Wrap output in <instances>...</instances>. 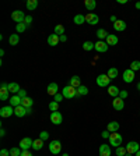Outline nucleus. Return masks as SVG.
Listing matches in <instances>:
<instances>
[{
  "label": "nucleus",
  "mask_w": 140,
  "mask_h": 156,
  "mask_svg": "<svg viewBox=\"0 0 140 156\" xmlns=\"http://www.w3.org/2000/svg\"><path fill=\"white\" fill-rule=\"evenodd\" d=\"M126 151H127V153H130V155H136V153L140 151V145L136 142V141H130V142L126 145Z\"/></svg>",
  "instance_id": "nucleus-6"
},
{
  "label": "nucleus",
  "mask_w": 140,
  "mask_h": 156,
  "mask_svg": "<svg viewBox=\"0 0 140 156\" xmlns=\"http://www.w3.org/2000/svg\"><path fill=\"white\" fill-rule=\"evenodd\" d=\"M57 91H59V86H57L56 82H50L49 85H48V88H46L48 95H52V96H55V95H56Z\"/></svg>",
  "instance_id": "nucleus-14"
},
{
  "label": "nucleus",
  "mask_w": 140,
  "mask_h": 156,
  "mask_svg": "<svg viewBox=\"0 0 140 156\" xmlns=\"http://www.w3.org/2000/svg\"><path fill=\"white\" fill-rule=\"evenodd\" d=\"M111 81L112 80H111L107 74H100V75L97 77V85L101 86V88H108Z\"/></svg>",
  "instance_id": "nucleus-3"
},
{
  "label": "nucleus",
  "mask_w": 140,
  "mask_h": 156,
  "mask_svg": "<svg viewBox=\"0 0 140 156\" xmlns=\"http://www.w3.org/2000/svg\"><path fill=\"white\" fill-rule=\"evenodd\" d=\"M4 135H6V130L2 128V130H0V137H4Z\"/></svg>",
  "instance_id": "nucleus-51"
},
{
  "label": "nucleus",
  "mask_w": 140,
  "mask_h": 156,
  "mask_svg": "<svg viewBox=\"0 0 140 156\" xmlns=\"http://www.w3.org/2000/svg\"><path fill=\"white\" fill-rule=\"evenodd\" d=\"M129 96V93H127V91H120V93H119V98H122V99H126V98Z\"/></svg>",
  "instance_id": "nucleus-46"
},
{
  "label": "nucleus",
  "mask_w": 140,
  "mask_h": 156,
  "mask_svg": "<svg viewBox=\"0 0 140 156\" xmlns=\"http://www.w3.org/2000/svg\"><path fill=\"white\" fill-rule=\"evenodd\" d=\"M32 144H34V140H31L30 137H25L23 140L20 141V148L21 151H30L32 148Z\"/></svg>",
  "instance_id": "nucleus-5"
},
{
  "label": "nucleus",
  "mask_w": 140,
  "mask_h": 156,
  "mask_svg": "<svg viewBox=\"0 0 140 156\" xmlns=\"http://www.w3.org/2000/svg\"><path fill=\"white\" fill-rule=\"evenodd\" d=\"M139 95H140V91H139Z\"/></svg>",
  "instance_id": "nucleus-60"
},
{
  "label": "nucleus",
  "mask_w": 140,
  "mask_h": 156,
  "mask_svg": "<svg viewBox=\"0 0 140 156\" xmlns=\"http://www.w3.org/2000/svg\"><path fill=\"white\" fill-rule=\"evenodd\" d=\"M137 89L140 91V82H137Z\"/></svg>",
  "instance_id": "nucleus-57"
},
{
  "label": "nucleus",
  "mask_w": 140,
  "mask_h": 156,
  "mask_svg": "<svg viewBox=\"0 0 140 156\" xmlns=\"http://www.w3.org/2000/svg\"><path fill=\"white\" fill-rule=\"evenodd\" d=\"M73 21H74L76 25H81V24L86 23V16H83V14H76L74 18H73Z\"/></svg>",
  "instance_id": "nucleus-29"
},
{
  "label": "nucleus",
  "mask_w": 140,
  "mask_h": 156,
  "mask_svg": "<svg viewBox=\"0 0 140 156\" xmlns=\"http://www.w3.org/2000/svg\"><path fill=\"white\" fill-rule=\"evenodd\" d=\"M43 146V141L41 140V138H38V140H34V144H32V149L34 151H41Z\"/></svg>",
  "instance_id": "nucleus-30"
},
{
  "label": "nucleus",
  "mask_w": 140,
  "mask_h": 156,
  "mask_svg": "<svg viewBox=\"0 0 140 156\" xmlns=\"http://www.w3.org/2000/svg\"><path fill=\"white\" fill-rule=\"evenodd\" d=\"M27 114H32V107H27Z\"/></svg>",
  "instance_id": "nucleus-54"
},
{
  "label": "nucleus",
  "mask_w": 140,
  "mask_h": 156,
  "mask_svg": "<svg viewBox=\"0 0 140 156\" xmlns=\"http://www.w3.org/2000/svg\"><path fill=\"white\" fill-rule=\"evenodd\" d=\"M112 106H113V109L115 110H118V112H120V110H123V107H125V100L122 99V98H113V100H112Z\"/></svg>",
  "instance_id": "nucleus-9"
},
{
  "label": "nucleus",
  "mask_w": 140,
  "mask_h": 156,
  "mask_svg": "<svg viewBox=\"0 0 140 156\" xmlns=\"http://www.w3.org/2000/svg\"><path fill=\"white\" fill-rule=\"evenodd\" d=\"M122 77H123V81H125L126 84L133 82V80H134V71H132L130 68H127V70H125V71H123Z\"/></svg>",
  "instance_id": "nucleus-11"
},
{
  "label": "nucleus",
  "mask_w": 140,
  "mask_h": 156,
  "mask_svg": "<svg viewBox=\"0 0 140 156\" xmlns=\"http://www.w3.org/2000/svg\"><path fill=\"white\" fill-rule=\"evenodd\" d=\"M136 156H140V151H139V152H137V153H136Z\"/></svg>",
  "instance_id": "nucleus-58"
},
{
  "label": "nucleus",
  "mask_w": 140,
  "mask_h": 156,
  "mask_svg": "<svg viewBox=\"0 0 140 156\" xmlns=\"http://www.w3.org/2000/svg\"><path fill=\"white\" fill-rule=\"evenodd\" d=\"M14 116L17 117H24V116H27V109L24 106H17L14 107Z\"/></svg>",
  "instance_id": "nucleus-18"
},
{
  "label": "nucleus",
  "mask_w": 140,
  "mask_h": 156,
  "mask_svg": "<svg viewBox=\"0 0 140 156\" xmlns=\"http://www.w3.org/2000/svg\"><path fill=\"white\" fill-rule=\"evenodd\" d=\"M32 105H34V100L28 96L25 98V99H23V102H21V106H24L25 109H27V107H32Z\"/></svg>",
  "instance_id": "nucleus-34"
},
{
  "label": "nucleus",
  "mask_w": 140,
  "mask_h": 156,
  "mask_svg": "<svg viewBox=\"0 0 140 156\" xmlns=\"http://www.w3.org/2000/svg\"><path fill=\"white\" fill-rule=\"evenodd\" d=\"M39 138L42 141H46L48 138H49V134L46 133V131H41V134H39Z\"/></svg>",
  "instance_id": "nucleus-43"
},
{
  "label": "nucleus",
  "mask_w": 140,
  "mask_h": 156,
  "mask_svg": "<svg viewBox=\"0 0 140 156\" xmlns=\"http://www.w3.org/2000/svg\"><path fill=\"white\" fill-rule=\"evenodd\" d=\"M50 121H52L55 126L62 124V121H63V116H62V113H60V112H52V113H50Z\"/></svg>",
  "instance_id": "nucleus-8"
},
{
  "label": "nucleus",
  "mask_w": 140,
  "mask_h": 156,
  "mask_svg": "<svg viewBox=\"0 0 140 156\" xmlns=\"http://www.w3.org/2000/svg\"><path fill=\"white\" fill-rule=\"evenodd\" d=\"M59 40H60V42H66V40H67V36H66V35H59Z\"/></svg>",
  "instance_id": "nucleus-49"
},
{
  "label": "nucleus",
  "mask_w": 140,
  "mask_h": 156,
  "mask_svg": "<svg viewBox=\"0 0 140 156\" xmlns=\"http://www.w3.org/2000/svg\"><path fill=\"white\" fill-rule=\"evenodd\" d=\"M27 29V25H25V24L24 23H21V24H17L16 25V31L18 33H21V32H24V31Z\"/></svg>",
  "instance_id": "nucleus-40"
},
{
  "label": "nucleus",
  "mask_w": 140,
  "mask_h": 156,
  "mask_svg": "<svg viewBox=\"0 0 140 156\" xmlns=\"http://www.w3.org/2000/svg\"><path fill=\"white\" fill-rule=\"evenodd\" d=\"M9 88H0V100H7L9 99Z\"/></svg>",
  "instance_id": "nucleus-31"
},
{
  "label": "nucleus",
  "mask_w": 140,
  "mask_h": 156,
  "mask_svg": "<svg viewBox=\"0 0 140 156\" xmlns=\"http://www.w3.org/2000/svg\"><path fill=\"white\" fill-rule=\"evenodd\" d=\"M14 114V107L13 106H4L0 109V116L3 117V119H7V117H10Z\"/></svg>",
  "instance_id": "nucleus-10"
},
{
  "label": "nucleus",
  "mask_w": 140,
  "mask_h": 156,
  "mask_svg": "<svg viewBox=\"0 0 140 156\" xmlns=\"http://www.w3.org/2000/svg\"><path fill=\"white\" fill-rule=\"evenodd\" d=\"M95 35H97V38H98V40H104V39H107L108 38V35L109 33L107 32V31L104 29V28H100V29L95 32Z\"/></svg>",
  "instance_id": "nucleus-26"
},
{
  "label": "nucleus",
  "mask_w": 140,
  "mask_h": 156,
  "mask_svg": "<svg viewBox=\"0 0 140 156\" xmlns=\"http://www.w3.org/2000/svg\"><path fill=\"white\" fill-rule=\"evenodd\" d=\"M57 109H59V103L52 100V102L49 103V110L50 112H57Z\"/></svg>",
  "instance_id": "nucleus-41"
},
{
  "label": "nucleus",
  "mask_w": 140,
  "mask_h": 156,
  "mask_svg": "<svg viewBox=\"0 0 140 156\" xmlns=\"http://www.w3.org/2000/svg\"><path fill=\"white\" fill-rule=\"evenodd\" d=\"M84 6H86L87 10H95V7H97V2L95 0H84Z\"/></svg>",
  "instance_id": "nucleus-25"
},
{
  "label": "nucleus",
  "mask_w": 140,
  "mask_h": 156,
  "mask_svg": "<svg viewBox=\"0 0 140 156\" xmlns=\"http://www.w3.org/2000/svg\"><path fill=\"white\" fill-rule=\"evenodd\" d=\"M122 141H123V138H122V135H120L119 133H111V135H109V144L112 146H115V148L120 146V145H122Z\"/></svg>",
  "instance_id": "nucleus-2"
},
{
  "label": "nucleus",
  "mask_w": 140,
  "mask_h": 156,
  "mask_svg": "<svg viewBox=\"0 0 140 156\" xmlns=\"http://www.w3.org/2000/svg\"><path fill=\"white\" fill-rule=\"evenodd\" d=\"M60 40H59V35H56V33H50L49 36H48V45L49 46H56L57 43H59Z\"/></svg>",
  "instance_id": "nucleus-16"
},
{
  "label": "nucleus",
  "mask_w": 140,
  "mask_h": 156,
  "mask_svg": "<svg viewBox=\"0 0 140 156\" xmlns=\"http://www.w3.org/2000/svg\"><path fill=\"white\" fill-rule=\"evenodd\" d=\"M0 156H11L10 155V151H9V149H2V151H0Z\"/></svg>",
  "instance_id": "nucleus-47"
},
{
  "label": "nucleus",
  "mask_w": 140,
  "mask_h": 156,
  "mask_svg": "<svg viewBox=\"0 0 140 156\" xmlns=\"http://www.w3.org/2000/svg\"><path fill=\"white\" fill-rule=\"evenodd\" d=\"M100 156H111V148L107 144H102L100 146Z\"/></svg>",
  "instance_id": "nucleus-21"
},
{
  "label": "nucleus",
  "mask_w": 140,
  "mask_h": 156,
  "mask_svg": "<svg viewBox=\"0 0 140 156\" xmlns=\"http://www.w3.org/2000/svg\"><path fill=\"white\" fill-rule=\"evenodd\" d=\"M63 99H64V96L62 95V93H56V95L53 96V100H55V102H57V103H60Z\"/></svg>",
  "instance_id": "nucleus-42"
},
{
  "label": "nucleus",
  "mask_w": 140,
  "mask_h": 156,
  "mask_svg": "<svg viewBox=\"0 0 140 156\" xmlns=\"http://www.w3.org/2000/svg\"><path fill=\"white\" fill-rule=\"evenodd\" d=\"M118 36L116 35H113V33H109L108 35V38L105 39V42L108 43V46H115V45H118Z\"/></svg>",
  "instance_id": "nucleus-20"
},
{
  "label": "nucleus",
  "mask_w": 140,
  "mask_h": 156,
  "mask_svg": "<svg viewBox=\"0 0 140 156\" xmlns=\"http://www.w3.org/2000/svg\"><path fill=\"white\" fill-rule=\"evenodd\" d=\"M115 152H116V155H118V156H125V155H126V153H127V151H126V146H118Z\"/></svg>",
  "instance_id": "nucleus-36"
},
{
  "label": "nucleus",
  "mask_w": 140,
  "mask_h": 156,
  "mask_svg": "<svg viewBox=\"0 0 140 156\" xmlns=\"http://www.w3.org/2000/svg\"><path fill=\"white\" fill-rule=\"evenodd\" d=\"M24 24H25L27 27H30L31 24H32V17H31V16H27V17H25V20H24Z\"/></svg>",
  "instance_id": "nucleus-44"
},
{
  "label": "nucleus",
  "mask_w": 140,
  "mask_h": 156,
  "mask_svg": "<svg viewBox=\"0 0 140 156\" xmlns=\"http://www.w3.org/2000/svg\"><path fill=\"white\" fill-rule=\"evenodd\" d=\"M113 29L116 32H122V31L126 29V23L122 20H118L116 23H113Z\"/></svg>",
  "instance_id": "nucleus-17"
},
{
  "label": "nucleus",
  "mask_w": 140,
  "mask_h": 156,
  "mask_svg": "<svg viewBox=\"0 0 140 156\" xmlns=\"http://www.w3.org/2000/svg\"><path fill=\"white\" fill-rule=\"evenodd\" d=\"M21 156H32L31 155L30 151H23V153H21Z\"/></svg>",
  "instance_id": "nucleus-50"
},
{
  "label": "nucleus",
  "mask_w": 140,
  "mask_h": 156,
  "mask_svg": "<svg viewBox=\"0 0 140 156\" xmlns=\"http://www.w3.org/2000/svg\"><path fill=\"white\" fill-rule=\"evenodd\" d=\"M0 88H9V84H7V82H2Z\"/></svg>",
  "instance_id": "nucleus-53"
},
{
  "label": "nucleus",
  "mask_w": 140,
  "mask_h": 156,
  "mask_svg": "<svg viewBox=\"0 0 140 156\" xmlns=\"http://www.w3.org/2000/svg\"><path fill=\"white\" fill-rule=\"evenodd\" d=\"M134 7H136L137 10H140V2H137V3H136V4H134Z\"/></svg>",
  "instance_id": "nucleus-56"
},
{
  "label": "nucleus",
  "mask_w": 140,
  "mask_h": 156,
  "mask_svg": "<svg viewBox=\"0 0 140 156\" xmlns=\"http://www.w3.org/2000/svg\"><path fill=\"white\" fill-rule=\"evenodd\" d=\"M107 130L109 133H118V130H119V123H118V121H111V123H108Z\"/></svg>",
  "instance_id": "nucleus-24"
},
{
  "label": "nucleus",
  "mask_w": 140,
  "mask_h": 156,
  "mask_svg": "<svg viewBox=\"0 0 140 156\" xmlns=\"http://www.w3.org/2000/svg\"><path fill=\"white\" fill-rule=\"evenodd\" d=\"M109 135H111V133L108 131V130H105V131L101 133V137H102V138H109Z\"/></svg>",
  "instance_id": "nucleus-48"
},
{
  "label": "nucleus",
  "mask_w": 140,
  "mask_h": 156,
  "mask_svg": "<svg viewBox=\"0 0 140 156\" xmlns=\"http://www.w3.org/2000/svg\"><path fill=\"white\" fill-rule=\"evenodd\" d=\"M62 95L66 99H74L76 96H79V92H77V88H73L72 85H67L62 89Z\"/></svg>",
  "instance_id": "nucleus-1"
},
{
  "label": "nucleus",
  "mask_w": 140,
  "mask_h": 156,
  "mask_svg": "<svg viewBox=\"0 0 140 156\" xmlns=\"http://www.w3.org/2000/svg\"><path fill=\"white\" fill-rule=\"evenodd\" d=\"M60 151H62V144H60V141L57 140H53L49 142V152L52 153V155H59Z\"/></svg>",
  "instance_id": "nucleus-4"
},
{
  "label": "nucleus",
  "mask_w": 140,
  "mask_h": 156,
  "mask_svg": "<svg viewBox=\"0 0 140 156\" xmlns=\"http://www.w3.org/2000/svg\"><path fill=\"white\" fill-rule=\"evenodd\" d=\"M9 100H10V106H13V107L21 106V102H23V99H21L18 95H13V96H11Z\"/></svg>",
  "instance_id": "nucleus-19"
},
{
  "label": "nucleus",
  "mask_w": 140,
  "mask_h": 156,
  "mask_svg": "<svg viewBox=\"0 0 140 156\" xmlns=\"http://www.w3.org/2000/svg\"><path fill=\"white\" fill-rule=\"evenodd\" d=\"M55 33H56V35H64V27L63 25H56V27H55Z\"/></svg>",
  "instance_id": "nucleus-39"
},
{
  "label": "nucleus",
  "mask_w": 140,
  "mask_h": 156,
  "mask_svg": "<svg viewBox=\"0 0 140 156\" xmlns=\"http://www.w3.org/2000/svg\"><path fill=\"white\" fill-rule=\"evenodd\" d=\"M77 92H79V95H81V96H84V95H87L88 93V88L84 85H80L79 88H77Z\"/></svg>",
  "instance_id": "nucleus-38"
},
{
  "label": "nucleus",
  "mask_w": 140,
  "mask_h": 156,
  "mask_svg": "<svg viewBox=\"0 0 140 156\" xmlns=\"http://www.w3.org/2000/svg\"><path fill=\"white\" fill-rule=\"evenodd\" d=\"M118 74H119V71H118V68H115V67H111L109 70H108L107 75L109 77L111 80H113V78H116V77H118Z\"/></svg>",
  "instance_id": "nucleus-32"
},
{
  "label": "nucleus",
  "mask_w": 140,
  "mask_h": 156,
  "mask_svg": "<svg viewBox=\"0 0 140 156\" xmlns=\"http://www.w3.org/2000/svg\"><path fill=\"white\" fill-rule=\"evenodd\" d=\"M107 91H108V95L112 96V98H118L119 96V93H120V89L118 88V86H115V85H109Z\"/></svg>",
  "instance_id": "nucleus-15"
},
{
  "label": "nucleus",
  "mask_w": 140,
  "mask_h": 156,
  "mask_svg": "<svg viewBox=\"0 0 140 156\" xmlns=\"http://www.w3.org/2000/svg\"><path fill=\"white\" fill-rule=\"evenodd\" d=\"M9 91H10L11 93H14V95H17V93L21 91V88H20V85L17 82H10L9 84Z\"/></svg>",
  "instance_id": "nucleus-27"
},
{
  "label": "nucleus",
  "mask_w": 140,
  "mask_h": 156,
  "mask_svg": "<svg viewBox=\"0 0 140 156\" xmlns=\"http://www.w3.org/2000/svg\"><path fill=\"white\" fill-rule=\"evenodd\" d=\"M25 17H27V16H25V14H24L21 10H16V11H13V13H11V18H13V20L16 21L17 24L24 23Z\"/></svg>",
  "instance_id": "nucleus-7"
},
{
  "label": "nucleus",
  "mask_w": 140,
  "mask_h": 156,
  "mask_svg": "<svg viewBox=\"0 0 140 156\" xmlns=\"http://www.w3.org/2000/svg\"><path fill=\"white\" fill-rule=\"evenodd\" d=\"M9 43H10L11 46H16L20 43V35L18 33H11L10 36H9Z\"/></svg>",
  "instance_id": "nucleus-22"
},
{
  "label": "nucleus",
  "mask_w": 140,
  "mask_h": 156,
  "mask_svg": "<svg viewBox=\"0 0 140 156\" xmlns=\"http://www.w3.org/2000/svg\"><path fill=\"white\" fill-rule=\"evenodd\" d=\"M21 153H23L21 148H17V146H14V148H11V149H10V155L11 156H21Z\"/></svg>",
  "instance_id": "nucleus-37"
},
{
  "label": "nucleus",
  "mask_w": 140,
  "mask_h": 156,
  "mask_svg": "<svg viewBox=\"0 0 140 156\" xmlns=\"http://www.w3.org/2000/svg\"><path fill=\"white\" fill-rule=\"evenodd\" d=\"M25 7H27L28 11H34L38 7V0H28L25 3Z\"/></svg>",
  "instance_id": "nucleus-28"
},
{
  "label": "nucleus",
  "mask_w": 140,
  "mask_h": 156,
  "mask_svg": "<svg viewBox=\"0 0 140 156\" xmlns=\"http://www.w3.org/2000/svg\"><path fill=\"white\" fill-rule=\"evenodd\" d=\"M62 156H69V155H67V153H63V155H62Z\"/></svg>",
  "instance_id": "nucleus-59"
},
{
  "label": "nucleus",
  "mask_w": 140,
  "mask_h": 156,
  "mask_svg": "<svg viewBox=\"0 0 140 156\" xmlns=\"http://www.w3.org/2000/svg\"><path fill=\"white\" fill-rule=\"evenodd\" d=\"M94 47H95V43H93L91 40H86V42L83 43V49L86 50V52H90V50H93Z\"/></svg>",
  "instance_id": "nucleus-33"
},
{
  "label": "nucleus",
  "mask_w": 140,
  "mask_h": 156,
  "mask_svg": "<svg viewBox=\"0 0 140 156\" xmlns=\"http://www.w3.org/2000/svg\"><path fill=\"white\" fill-rule=\"evenodd\" d=\"M109 20L112 21V23H116V21H118V18H116V17H115V16H111V18H109Z\"/></svg>",
  "instance_id": "nucleus-52"
},
{
  "label": "nucleus",
  "mask_w": 140,
  "mask_h": 156,
  "mask_svg": "<svg viewBox=\"0 0 140 156\" xmlns=\"http://www.w3.org/2000/svg\"><path fill=\"white\" fill-rule=\"evenodd\" d=\"M98 21H100V17L95 13H88L86 16V23H88L90 25H95V24H98Z\"/></svg>",
  "instance_id": "nucleus-12"
},
{
  "label": "nucleus",
  "mask_w": 140,
  "mask_h": 156,
  "mask_svg": "<svg viewBox=\"0 0 140 156\" xmlns=\"http://www.w3.org/2000/svg\"><path fill=\"white\" fill-rule=\"evenodd\" d=\"M130 70L132 71H139L140 70V61L139 60H134L130 63Z\"/></svg>",
  "instance_id": "nucleus-35"
},
{
  "label": "nucleus",
  "mask_w": 140,
  "mask_h": 156,
  "mask_svg": "<svg viewBox=\"0 0 140 156\" xmlns=\"http://www.w3.org/2000/svg\"><path fill=\"white\" fill-rule=\"evenodd\" d=\"M94 49L97 50L98 53H105L108 50V43L104 42V40H98V42L95 43V47H94Z\"/></svg>",
  "instance_id": "nucleus-13"
},
{
  "label": "nucleus",
  "mask_w": 140,
  "mask_h": 156,
  "mask_svg": "<svg viewBox=\"0 0 140 156\" xmlns=\"http://www.w3.org/2000/svg\"><path fill=\"white\" fill-rule=\"evenodd\" d=\"M69 85H72L73 88H79V86L81 85V80H80V77H79V75H73L72 78H70Z\"/></svg>",
  "instance_id": "nucleus-23"
},
{
  "label": "nucleus",
  "mask_w": 140,
  "mask_h": 156,
  "mask_svg": "<svg viewBox=\"0 0 140 156\" xmlns=\"http://www.w3.org/2000/svg\"><path fill=\"white\" fill-rule=\"evenodd\" d=\"M17 95H18L21 99H25V98H27V91H25V89H21L20 92L17 93Z\"/></svg>",
  "instance_id": "nucleus-45"
},
{
  "label": "nucleus",
  "mask_w": 140,
  "mask_h": 156,
  "mask_svg": "<svg viewBox=\"0 0 140 156\" xmlns=\"http://www.w3.org/2000/svg\"><path fill=\"white\" fill-rule=\"evenodd\" d=\"M118 3H119V4H126L127 0H118Z\"/></svg>",
  "instance_id": "nucleus-55"
}]
</instances>
